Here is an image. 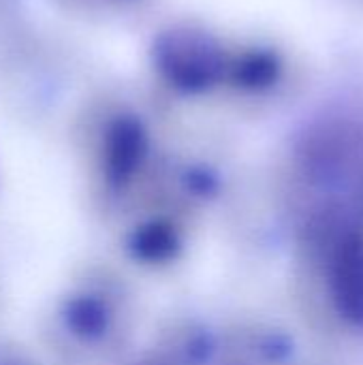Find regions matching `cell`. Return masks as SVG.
Here are the masks:
<instances>
[{
    "mask_svg": "<svg viewBox=\"0 0 363 365\" xmlns=\"http://www.w3.org/2000/svg\"><path fill=\"white\" fill-rule=\"evenodd\" d=\"M156 71L182 92L210 90L223 75V53L216 41L195 28L160 32L152 45Z\"/></svg>",
    "mask_w": 363,
    "mask_h": 365,
    "instance_id": "cell-1",
    "label": "cell"
},
{
    "mask_svg": "<svg viewBox=\"0 0 363 365\" xmlns=\"http://www.w3.org/2000/svg\"><path fill=\"white\" fill-rule=\"evenodd\" d=\"M332 293L340 312L363 325V240L357 235L338 244L332 263Z\"/></svg>",
    "mask_w": 363,
    "mask_h": 365,
    "instance_id": "cell-2",
    "label": "cell"
},
{
    "mask_svg": "<svg viewBox=\"0 0 363 365\" xmlns=\"http://www.w3.org/2000/svg\"><path fill=\"white\" fill-rule=\"evenodd\" d=\"M109 150V169L118 178H126L135 171L145 154V130L141 122L133 115L118 118L107 137Z\"/></svg>",
    "mask_w": 363,
    "mask_h": 365,
    "instance_id": "cell-3",
    "label": "cell"
}]
</instances>
